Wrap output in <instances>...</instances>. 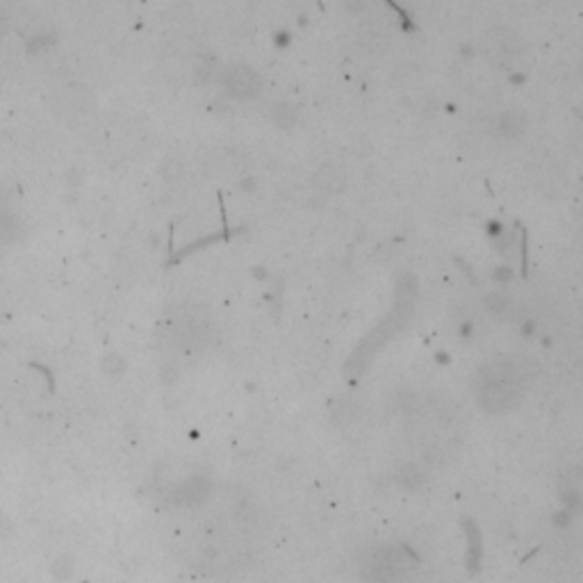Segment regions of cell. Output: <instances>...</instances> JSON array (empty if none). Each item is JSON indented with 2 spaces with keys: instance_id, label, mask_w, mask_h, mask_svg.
I'll return each mask as SVG.
<instances>
[{
  "instance_id": "1",
  "label": "cell",
  "mask_w": 583,
  "mask_h": 583,
  "mask_svg": "<svg viewBox=\"0 0 583 583\" xmlns=\"http://www.w3.org/2000/svg\"><path fill=\"white\" fill-rule=\"evenodd\" d=\"M527 392L520 365L508 356H497L479 367L474 376V397L490 415H504L522 401Z\"/></svg>"
},
{
  "instance_id": "2",
  "label": "cell",
  "mask_w": 583,
  "mask_h": 583,
  "mask_svg": "<svg viewBox=\"0 0 583 583\" xmlns=\"http://www.w3.org/2000/svg\"><path fill=\"white\" fill-rule=\"evenodd\" d=\"M415 563L406 556L404 549L397 547H376L365 556L363 577L369 583H408L413 577Z\"/></svg>"
},
{
  "instance_id": "3",
  "label": "cell",
  "mask_w": 583,
  "mask_h": 583,
  "mask_svg": "<svg viewBox=\"0 0 583 583\" xmlns=\"http://www.w3.org/2000/svg\"><path fill=\"white\" fill-rule=\"evenodd\" d=\"M224 85L231 94L235 96H253L258 94L260 89V78L253 73L251 69H244V67H233L226 71L224 76Z\"/></svg>"
},
{
  "instance_id": "4",
  "label": "cell",
  "mask_w": 583,
  "mask_h": 583,
  "mask_svg": "<svg viewBox=\"0 0 583 583\" xmlns=\"http://www.w3.org/2000/svg\"><path fill=\"white\" fill-rule=\"evenodd\" d=\"M208 495V481L201 479V476H194V479H187L183 486L176 490V504L178 506H194L205 499Z\"/></svg>"
},
{
  "instance_id": "5",
  "label": "cell",
  "mask_w": 583,
  "mask_h": 583,
  "mask_svg": "<svg viewBox=\"0 0 583 583\" xmlns=\"http://www.w3.org/2000/svg\"><path fill=\"white\" fill-rule=\"evenodd\" d=\"M399 483L404 486L406 490H415V488H420L422 486V472L417 470L415 465H406V467H401V472H399Z\"/></svg>"
},
{
  "instance_id": "6",
  "label": "cell",
  "mask_w": 583,
  "mask_h": 583,
  "mask_svg": "<svg viewBox=\"0 0 583 583\" xmlns=\"http://www.w3.org/2000/svg\"><path fill=\"white\" fill-rule=\"evenodd\" d=\"M522 128H524V119L520 117V114H506V117L502 119V123H499V130L508 137L522 133Z\"/></svg>"
},
{
  "instance_id": "7",
  "label": "cell",
  "mask_w": 583,
  "mask_h": 583,
  "mask_svg": "<svg viewBox=\"0 0 583 583\" xmlns=\"http://www.w3.org/2000/svg\"><path fill=\"white\" fill-rule=\"evenodd\" d=\"M488 308H490V312H495V315H504V312L511 308V301H508L504 294H490L488 297Z\"/></svg>"
}]
</instances>
